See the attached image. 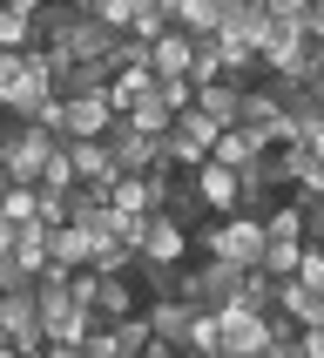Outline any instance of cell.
Segmentation results:
<instances>
[{
	"label": "cell",
	"instance_id": "6da1fadb",
	"mask_svg": "<svg viewBox=\"0 0 324 358\" xmlns=\"http://www.w3.org/2000/svg\"><path fill=\"white\" fill-rule=\"evenodd\" d=\"M54 149H61L54 129H40L27 115H7V129H0V169H7V182H40Z\"/></svg>",
	"mask_w": 324,
	"mask_h": 358
},
{
	"label": "cell",
	"instance_id": "7a4b0ae2",
	"mask_svg": "<svg viewBox=\"0 0 324 358\" xmlns=\"http://www.w3.org/2000/svg\"><path fill=\"white\" fill-rule=\"evenodd\" d=\"M196 243L209 250V257L237 264V271H250V264H263V217L257 210H230V217H209L196 230Z\"/></svg>",
	"mask_w": 324,
	"mask_h": 358
},
{
	"label": "cell",
	"instance_id": "3957f363",
	"mask_svg": "<svg viewBox=\"0 0 324 358\" xmlns=\"http://www.w3.org/2000/svg\"><path fill=\"white\" fill-rule=\"evenodd\" d=\"M237 284H243L237 264H223V257H209V250H202L196 264L182 257V284H176V291L196 304V311H223V304L237 298Z\"/></svg>",
	"mask_w": 324,
	"mask_h": 358
},
{
	"label": "cell",
	"instance_id": "277c9868",
	"mask_svg": "<svg viewBox=\"0 0 324 358\" xmlns=\"http://www.w3.org/2000/svg\"><path fill=\"white\" fill-rule=\"evenodd\" d=\"M216 331H223V358H263L270 352V318L243 298H230L216 311Z\"/></svg>",
	"mask_w": 324,
	"mask_h": 358
},
{
	"label": "cell",
	"instance_id": "5b68a950",
	"mask_svg": "<svg viewBox=\"0 0 324 358\" xmlns=\"http://www.w3.org/2000/svg\"><path fill=\"white\" fill-rule=\"evenodd\" d=\"M101 142H108V156H115V169H122V176H142V169H156V162L169 156V149H162V136L135 129L128 115H115V122H108V136H101Z\"/></svg>",
	"mask_w": 324,
	"mask_h": 358
},
{
	"label": "cell",
	"instance_id": "8992f818",
	"mask_svg": "<svg viewBox=\"0 0 324 358\" xmlns=\"http://www.w3.org/2000/svg\"><path fill=\"white\" fill-rule=\"evenodd\" d=\"M243 129H257L263 142H290V115H284V95L277 81H243V108H237Z\"/></svg>",
	"mask_w": 324,
	"mask_h": 358
},
{
	"label": "cell",
	"instance_id": "52a82bcc",
	"mask_svg": "<svg viewBox=\"0 0 324 358\" xmlns=\"http://www.w3.org/2000/svg\"><path fill=\"white\" fill-rule=\"evenodd\" d=\"M162 149H169V162H182V169H196V162H209V149H216V122L202 115V108H182V115L169 122V136H162Z\"/></svg>",
	"mask_w": 324,
	"mask_h": 358
},
{
	"label": "cell",
	"instance_id": "ba28073f",
	"mask_svg": "<svg viewBox=\"0 0 324 358\" xmlns=\"http://www.w3.org/2000/svg\"><path fill=\"white\" fill-rule=\"evenodd\" d=\"M108 88H88V95H61V136H108Z\"/></svg>",
	"mask_w": 324,
	"mask_h": 358
},
{
	"label": "cell",
	"instance_id": "9c48e42d",
	"mask_svg": "<svg viewBox=\"0 0 324 358\" xmlns=\"http://www.w3.org/2000/svg\"><path fill=\"white\" fill-rule=\"evenodd\" d=\"M135 257H142V264H182V257H189V230H182L176 217H162V210H149V230H142Z\"/></svg>",
	"mask_w": 324,
	"mask_h": 358
},
{
	"label": "cell",
	"instance_id": "30bf717a",
	"mask_svg": "<svg viewBox=\"0 0 324 358\" xmlns=\"http://www.w3.org/2000/svg\"><path fill=\"white\" fill-rule=\"evenodd\" d=\"M149 311V324H156V345H169V352H189V324H196V304L182 298H156V304H142Z\"/></svg>",
	"mask_w": 324,
	"mask_h": 358
},
{
	"label": "cell",
	"instance_id": "8fae6325",
	"mask_svg": "<svg viewBox=\"0 0 324 358\" xmlns=\"http://www.w3.org/2000/svg\"><path fill=\"white\" fill-rule=\"evenodd\" d=\"M196 189H202V203H209V217H230V210H243V182H237V169L230 162H196Z\"/></svg>",
	"mask_w": 324,
	"mask_h": 358
},
{
	"label": "cell",
	"instance_id": "7c38bea8",
	"mask_svg": "<svg viewBox=\"0 0 324 358\" xmlns=\"http://www.w3.org/2000/svg\"><path fill=\"white\" fill-rule=\"evenodd\" d=\"M149 68H156V75H189V68H196V34H189V27H162V34L149 41Z\"/></svg>",
	"mask_w": 324,
	"mask_h": 358
},
{
	"label": "cell",
	"instance_id": "4fadbf2b",
	"mask_svg": "<svg viewBox=\"0 0 324 358\" xmlns=\"http://www.w3.org/2000/svg\"><path fill=\"white\" fill-rule=\"evenodd\" d=\"M196 108L216 122V129H230V122H237V108H243V81H237V75L202 81V88H196Z\"/></svg>",
	"mask_w": 324,
	"mask_h": 358
},
{
	"label": "cell",
	"instance_id": "5bb4252c",
	"mask_svg": "<svg viewBox=\"0 0 324 358\" xmlns=\"http://www.w3.org/2000/svg\"><path fill=\"white\" fill-rule=\"evenodd\" d=\"M14 257H20V264H27V271H34V278H40V271L54 264V223L27 217V223H20V230H14Z\"/></svg>",
	"mask_w": 324,
	"mask_h": 358
},
{
	"label": "cell",
	"instance_id": "9a60e30c",
	"mask_svg": "<svg viewBox=\"0 0 324 358\" xmlns=\"http://www.w3.org/2000/svg\"><path fill=\"white\" fill-rule=\"evenodd\" d=\"M68 156H75V176H81V182H108V176H122L101 136H68Z\"/></svg>",
	"mask_w": 324,
	"mask_h": 358
},
{
	"label": "cell",
	"instance_id": "2e32d148",
	"mask_svg": "<svg viewBox=\"0 0 324 358\" xmlns=\"http://www.w3.org/2000/svg\"><path fill=\"white\" fill-rule=\"evenodd\" d=\"M263 149H270V142H263L257 129L230 122V129H216V149H209V156H216V162H230V169H243V162H250V156H263Z\"/></svg>",
	"mask_w": 324,
	"mask_h": 358
},
{
	"label": "cell",
	"instance_id": "e0dca14e",
	"mask_svg": "<svg viewBox=\"0 0 324 358\" xmlns=\"http://www.w3.org/2000/svg\"><path fill=\"white\" fill-rule=\"evenodd\" d=\"M149 88H156V68H115V75H108V108H115V115H128Z\"/></svg>",
	"mask_w": 324,
	"mask_h": 358
},
{
	"label": "cell",
	"instance_id": "ac0fdd59",
	"mask_svg": "<svg viewBox=\"0 0 324 358\" xmlns=\"http://www.w3.org/2000/svg\"><path fill=\"white\" fill-rule=\"evenodd\" d=\"M95 257V230L81 223H54V271H75V264Z\"/></svg>",
	"mask_w": 324,
	"mask_h": 358
},
{
	"label": "cell",
	"instance_id": "d6986e66",
	"mask_svg": "<svg viewBox=\"0 0 324 358\" xmlns=\"http://www.w3.org/2000/svg\"><path fill=\"white\" fill-rule=\"evenodd\" d=\"M223 7H230V0H176V27H189V34H216Z\"/></svg>",
	"mask_w": 324,
	"mask_h": 358
},
{
	"label": "cell",
	"instance_id": "ffe728a7",
	"mask_svg": "<svg viewBox=\"0 0 324 358\" xmlns=\"http://www.w3.org/2000/svg\"><path fill=\"white\" fill-rule=\"evenodd\" d=\"M128 311H135V298H128V284L108 271V278H101V298H95V324H122Z\"/></svg>",
	"mask_w": 324,
	"mask_h": 358
},
{
	"label": "cell",
	"instance_id": "44dd1931",
	"mask_svg": "<svg viewBox=\"0 0 324 358\" xmlns=\"http://www.w3.org/2000/svg\"><path fill=\"white\" fill-rule=\"evenodd\" d=\"M297 257H304V237H263V271L270 278H297Z\"/></svg>",
	"mask_w": 324,
	"mask_h": 358
},
{
	"label": "cell",
	"instance_id": "7402d4cb",
	"mask_svg": "<svg viewBox=\"0 0 324 358\" xmlns=\"http://www.w3.org/2000/svg\"><path fill=\"white\" fill-rule=\"evenodd\" d=\"M0 48H34V14L0 0Z\"/></svg>",
	"mask_w": 324,
	"mask_h": 358
},
{
	"label": "cell",
	"instance_id": "603a6c76",
	"mask_svg": "<svg viewBox=\"0 0 324 358\" xmlns=\"http://www.w3.org/2000/svg\"><path fill=\"white\" fill-rule=\"evenodd\" d=\"M128 122H135V129H149V136H169V122H176V115H169V101H162L156 88H149V95H142L135 108H128Z\"/></svg>",
	"mask_w": 324,
	"mask_h": 358
},
{
	"label": "cell",
	"instance_id": "cb8c5ba5",
	"mask_svg": "<svg viewBox=\"0 0 324 358\" xmlns=\"http://www.w3.org/2000/svg\"><path fill=\"white\" fill-rule=\"evenodd\" d=\"M257 217H263V237H304V210H297V196L277 203V210H257Z\"/></svg>",
	"mask_w": 324,
	"mask_h": 358
},
{
	"label": "cell",
	"instance_id": "d4e9b609",
	"mask_svg": "<svg viewBox=\"0 0 324 358\" xmlns=\"http://www.w3.org/2000/svg\"><path fill=\"white\" fill-rule=\"evenodd\" d=\"M156 95L169 101V115H182V108H196V75H156Z\"/></svg>",
	"mask_w": 324,
	"mask_h": 358
},
{
	"label": "cell",
	"instance_id": "484cf974",
	"mask_svg": "<svg viewBox=\"0 0 324 358\" xmlns=\"http://www.w3.org/2000/svg\"><path fill=\"white\" fill-rule=\"evenodd\" d=\"M189 352H196V358H223V331H216V311H196V324H189Z\"/></svg>",
	"mask_w": 324,
	"mask_h": 358
},
{
	"label": "cell",
	"instance_id": "4316f807",
	"mask_svg": "<svg viewBox=\"0 0 324 358\" xmlns=\"http://www.w3.org/2000/svg\"><path fill=\"white\" fill-rule=\"evenodd\" d=\"M297 142H304V149H311V156L324 162V115H311V122H304V129H297Z\"/></svg>",
	"mask_w": 324,
	"mask_h": 358
},
{
	"label": "cell",
	"instance_id": "83f0119b",
	"mask_svg": "<svg viewBox=\"0 0 324 358\" xmlns=\"http://www.w3.org/2000/svg\"><path fill=\"white\" fill-rule=\"evenodd\" d=\"M304 27H311V34H324V0H311V7H304Z\"/></svg>",
	"mask_w": 324,
	"mask_h": 358
},
{
	"label": "cell",
	"instance_id": "f1b7e54d",
	"mask_svg": "<svg viewBox=\"0 0 324 358\" xmlns=\"http://www.w3.org/2000/svg\"><path fill=\"white\" fill-rule=\"evenodd\" d=\"M14 7H27V14H34V7H47V0H14Z\"/></svg>",
	"mask_w": 324,
	"mask_h": 358
},
{
	"label": "cell",
	"instance_id": "f546056e",
	"mask_svg": "<svg viewBox=\"0 0 324 358\" xmlns=\"http://www.w3.org/2000/svg\"><path fill=\"white\" fill-rule=\"evenodd\" d=\"M0 129H7V108H0Z\"/></svg>",
	"mask_w": 324,
	"mask_h": 358
},
{
	"label": "cell",
	"instance_id": "4dcf8cb0",
	"mask_svg": "<svg viewBox=\"0 0 324 358\" xmlns=\"http://www.w3.org/2000/svg\"><path fill=\"white\" fill-rule=\"evenodd\" d=\"M311 243H324V237H311Z\"/></svg>",
	"mask_w": 324,
	"mask_h": 358
},
{
	"label": "cell",
	"instance_id": "1f68e13d",
	"mask_svg": "<svg viewBox=\"0 0 324 358\" xmlns=\"http://www.w3.org/2000/svg\"><path fill=\"white\" fill-rule=\"evenodd\" d=\"M0 176H7V169H0Z\"/></svg>",
	"mask_w": 324,
	"mask_h": 358
}]
</instances>
